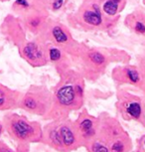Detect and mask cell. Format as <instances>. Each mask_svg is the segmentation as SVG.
Returning a JSON list of instances; mask_svg holds the SVG:
<instances>
[{
    "mask_svg": "<svg viewBox=\"0 0 145 152\" xmlns=\"http://www.w3.org/2000/svg\"><path fill=\"white\" fill-rule=\"evenodd\" d=\"M42 140L57 152H73L82 147L74 120L69 117L48 123L43 129Z\"/></svg>",
    "mask_w": 145,
    "mask_h": 152,
    "instance_id": "3",
    "label": "cell"
},
{
    "mask_svg": "<svg viewBox=\"0 0 145 152\" xmlns=\"http://www.w3.org/2000/svg\"><path fill=\"white\" fill-rule=\"evenodd\" d=\"M40 37L43 39L42 41L50 42L63 49L65 52L72 57L73 60L79 55V53L86 46L74 39L72 33L70 32L69 28L66 25L61 22L52 21V20L45 33Z\"/></svg>",
    "mask_w": 145,
    "mask_h": 152,
    "instance_id": "6",
    "label": "cell"
},
{
    "mask_svg": "<svg viewBox=\"0 0 145 152\" xmlns=\"http://www.w3.org/2000/svg\"><path fill=\"white\" fill-rule=\"evenodd\" d=\"M10 130L16 138L22 141H40L43 137V129L38 122L29 121L19 115L11 117Z\"/></svg>",
    "mask_w": 145,
    "mask_h": 152,
    "instance_id": "9",
    "label": "cell"
},
{
    "mask_svg": "<svg viewBox=\"0 0 145 152\" xmlns=\"http://www.w3.org/2000/svg\"><path fill=\"white\" fill-rule=\"evenodd\" d=\"M67 2L68 0H47L46 4H48L49 9L52 12H59L65 7Z\"/></svg>",
    "mask_w": 145,
    "mask_h": 152,
    "instance_id": "19",
    "label": "cell"
},
{
    "mask_svg": "<svg viewBox=\"0 0 145 152\" xmlns=\"http://www.w3.org/2000/svg\"><path fill=\"white\" fill-rule=\"evenodd\" d=\"M0 152H12V151L9 150V149H7V148H1L0 149Z\"/></svg>",
    "mask_w": 145,
    "mask_h": 152,
    "instance_id": "23",
    "label": "cell"
},
{
    "mask_svg": "<svg viewBox=\"0 0 145 152\" xmlns=\"http://www.w3.org/2000/svg\"><path fill=\"white\" fill-rule=\"evenodd\" d=\"M87 152H130L132 140L121 123L109 114L99 115L95 137L85 146Z\"/></svg>",
    "mask_w": 145,
    "mask_h": 152,
    "instance_id": "2",
    "label": "cell"
},
{
    "mask_svg": "<svg viewBox=\"0 0 145 152\" xmlns=\"http://www.w3.org/2000/svg\"><path fill=\"white\" fill-rule=\"evenodd\" d=\"M21 107L29 113L46 117L52 107V91L43 86L33 87L23 96Z\"/></svg>",
    "mask_w": 145,
    "mask_h": 152,
    "instance_id": "8",
    "label": "cell"
},
{
    "mask_svg": "<svg viewBox=\"0 0 145 152\" xmlns=\"http://www.w3.org/2000/svg\"><path fill=\"white\" fill-rule=\"evenodd\" d=\"M44 42V41H43ZM46 48L48 61L54 65L59 75H62L68 70L72 69L73 59L63 49L52 44L50 42H44Z\"/></svg>",
    "mask_w": 145,
    "mask_h": 152,
    "instance_id": "13",
    "label": "cell"
},
{
    "mask_svg": "<svg viewBox=\"0 0 145 152\" xmlns=\"http://www.w3.org/2000/svg\"><path fill=\"white\" fill-rule=\"evenodd\" d=\"M1 131H2V126L0 125V134H1Z\"/></svg>",
    "mask_w": 145,
    "mask_h": 152,
    "instance_id": "24",
    "label": "cell"
},
{
    "mask_svg": "<svg viewBox=\"0 0 145 152\" xmlns=\"http://www.w3.org/2000/svg\"><path fill=\"white\" fill-rule=\"evenodd\" d=\"M20 56L34 68L46 66L48 61L45 43L42 40L24 41L19 45Z\"/></svg>",
    "mask_w": 145,
    "mask_h": 152,
    "instance_id": "10",
    "label": "cell"
},
{
    "mask_svg": "<svg viewBox=\"0 0 145 152\" xmlns=\"http://www.w3.org/2000/svg\"><path fill=\"white\" fill-rule=\"evenodd\" d=\"M135 152H145V134L137 139Z\"/></svg>",
    "mask_w": 145,
    "mask_h": 152,
    "instance_id": "21",
    "label": "cell"
},
{
    "mask_svg": "<svg viewBox=\"0 0 145 152\" xmlns=\"http://www.w3.org/2000/svg\"><path fill=\"white\" fill-rule=\"evenodd\" d=\"M138 69L139 72H140V83H139L138 88L142 93L145 94V58L139 62Z\"/></svg>",
    "mask_w": 145,
    "mask_h": 152,
    "instance_id": "20",
    "label": "cell"
},
{
    "mask_svg": "<svg viewBox=\"0 0 145 152\" xmlns=\"http://www.w3.org/2000/svg\"><path fill=\"white\" fill-rule=\"evenodd\" d=\"M15 100V97L11 96V93L8 90H5L0 86V107H6Z\"/></svg>",
    "mask_w": 145,
    "mask_h": 152,
    "instance_id": "18",
    "label": "cell"
},
{
    "mask_svg": "<svg viewBox=\"0 0 145 152\" xmlns=\"http://www.w3.org/2000/svg\"><path fill=\"white\" fill-rule=\"evenodd\" d=\"M141 124L145 127V99H144V110H143V115H142V120H141Z\"/></svg>",
    "mask_w": 145,
    "mask_h": 152,
    "instance_id": "22",
    "label": "cell"
},
{
    "mask_svg": "<svg viewBox=\"0 0 145 152\" xmlns=\"http://www.w3.org/2000/svg\"><path fill=\"white\" fill-rule=\"evenodd\" d=\"M112 55L109 51L98 48H87L85 46L79 55L77 57V71L87 81L95 82L106 73L111 63Z\"/></svg>",
    "mask_w": 145,
    "mask_h": 152,
    "instance_id": "4",
    "label": "cell"
},
{
    "mask_svg": "<svg viewBox=\"0 0 145 152\" xmlns=\"http://www.w3.org/2000/svg\"><path fill=\"white\" fill-rule=\"evenodd\" d=\"M74 123H75V127L79 139H81L82 147H85L87 143L95 138L98 133L99 116L96 117L92 115L86 108H84L79 113L76 120H74Z\"/></svg>",
    "mask_w": 145,
    "mask_h": 152,
    "instance_id": "11",
    "label": "cell"
},
{
    "mask_svg": "<svg viewBox=\"0 0 145 152\" xmlns=\"http://www.w3.org/2000/svg\"><path fill=\"white\" fill-rule=\"evenodd\" d=\"M111 78L118 86L129 85L138 88L140 83V72L136 66L121 65L112 69Z\"/></svg>",
    "mask_w": 145,
    "mask_h": 152,
    "instance_id": "14",
    "label": "cell"
},
{
    "mask_svg": "<svg viewBox=\"0 0 145 152\" xmlns=\"http://www.w3.org/2000/svg\"><path fill=\"white\" fill-rule=\"evenodd\" d=\"M50 22L46 8H32L24 15V27L35 36L43 35Z\"/></svg>",
    "mask_w": 145,
    "mask_h": 152,
    "instance_id": "12",
    "label": "cell"
},
{
    "mask_svg": "<svg viewBox=\"0 0 145 152\" xmlns=\"http://www.w3.org/2000/svg\"><path fill=\"white\" fill-rule=\"evenodd\" d=\"M116 108L124 120L141 123L144 110V99L127 90H119L116 94Z\"/></svg>",
    "mask_w": 145,
    "mask_h": 152,
    "instance_id": "7",
    "label": "cell"
},
{
    "mask_svg": "<svg viewBox=\"0 0 145 152\" xmlns=\"http://www.w3.org/2000/svg\"><path fill=\"white\" fill-rule=\"evenodd\" d=\"M0 1H2V2H5V1H9V0H0Z\"/></svg>",
    "mask_w": 145,
    "mask_h": 152,
    "instance_id": "25",
    "label": "cell"
},
{
    "mask_svg": "<svg viewBox=\"0 0 145 152\" xmlns=\"http://www.w3.org/2000/svg\"><path fill=\"white\" fill-rule=\"evenodd\" d=\"M124 24L135 35L145 37V13L141 10H135L125 17Z\"/></svg>",
    "mask_w": 145,
    "mask_h": 152,
    "instance_id": "15",
    "label": "cell"
},
{
    "mask_svg": "<svg viewBox=\"0 0 145 152\" xmlns=\"http://www.w3.org/2000/svg\"><path fill=\"white\" fill-rule=\"evenodd\" d=\"M86 80L77 70L70 69L60 75V81L52 91V107L46 119L66 118L84 107Z\"/></svg>",
    "mask_w": 145,
    "mask_h": 152,
    "instance_id": "1",
    "label": "cell"
},
{
    "mask_svg": "<svg viewBox=\"0 0 145 152\" xmlns=\"http://www.w3.org/2000/svg\"><path fill=\"white\" fill-rule=\"evenodd\" d=\"M102 0H84L74 20L85 30H106L112 26L111 18L104 15L101 9Z\"/></svg>",
    "mask_w": 145,
    "mask_h": 152,
    "instance_id": "5",
    "label": "cell"
},
{
    "mask_svg": "<svg viewBox=\"0 0 145 152\" xmlns=\"http://www.w3.org/2000/svg\"><path fill=\"white\" fill-rule=\"evenodd\" d=\"M32 8V5L28 0H16L15 3L13 4V9L17 13H21L23 15L29 12Z\"/></svg>",
    "mask_w": 145,
    "mask_h": 152,
    "instance_id": "17",
    "label": "cell"
},
{
    "mask_svg": "<svg viewBox=\"0 0 145 152\" xmlns=\"http://www.w3.org/2000/svg\"><path fill=\"white\" fill-rule=\"evenodd\" d=\"M126 0H102L101 9L104 15L109 18L117 17V15L124 9Z\"/></svg>",
    "mask_w": 145,
    "mask_h": 152,
    "instance_id": "16",
    "label": "cell"
}]
</instances>
